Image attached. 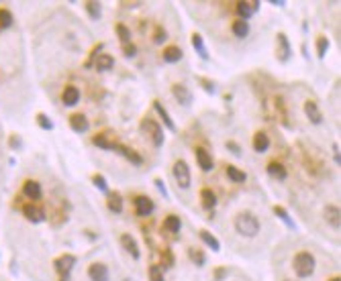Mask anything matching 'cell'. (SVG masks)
I'll return each instance as SVG.
<instances>
[{
    "mask_svg": "<svg viewBox=\"0 0 341 281\" xmlns=\"http://www.w3.org/2000/svg\"><path fill=\"white\" fill-rule=\"evenodd\" d=\"M12 25V14L6 8H0V29H8Z\"/></svg>",
    "mask_w": 341,
    "mask_h": 281,
    "instance_id": "836d02e7",
    "label": "cell"
},
{
    "mask_svg": "<svg viewBox=\"0 0 341 281\" xmlns=\"http://www.w3.org/2000/svg\"><path fill=\"white\" fill-rule=\"evenodd\" d=\"M92 182H94V186H96L98 189L109 191V187H106V184H104V178H102V176H94V178H92Z\"/></svg>",
    "mask_w": 341,
    "mask_h": 281,
    "instance_id": "ab89813d",
    "label": "cell"
},
{
    "mask_svg": "<svg viewBox=\"0 0 341 281\" xmlns=\"http://www.w3.org/2000/svg\"><path fill=\"white\" fill-rule=\"evenodd\" d=\"M70 126L74 128L76 133H86V131H88V126H90V122H88L86 114L76 112V114H72V116H70Z\"/></svg>",
    "mask_w": 341,
    "mask_h": 281,
    "instance_id": "52a82bcc",
    "label": "cell"
},
{
    "mask_svg": "<svg viewBox=\"0 0 341 281\" xmlns=\"http://www.w3.org/2000/svg\"><path fill=\"white\" fill-rule=\"evenodd\" d=\"M196 161H198V165H200L202 171H210L212 169V159L206 153V149H202V147L196 149Z\"/></svg>",
    "mask_w": 341,
    "mask_h": 281,
    "instance_id": "7402d4cb",
    "label": "cell"
},
{
    "mask_svg": "<svg viewBox=\"0 0 341 281\" xmlns=\"http://www.w3.org/2000/svg\"><path fill=\"white\" fill-rule=\"evenodd\" d=\"M121 243H123L125 251L129 253L133 259H139V247H137V241L133 239L131 234H123V236H121Z\"/></svg>",
    "mask_w": 341,
    "mask_h": 281,
    "instance_id": "2e32d148",
    "label": "cell"
},
{
    "mask_svg": "<svg viewBox=\"0 0 341 281\" xmlns=\"http://www.w3.org/2000/svg\"><path fill=\"white\" fill-rule=\"evenodd\" d=\"M233 33H235V37H247L249 35V25H247V20H241V18H237L235 23H233Z\"/></svg>",
    "mask_w": 341,
    "mask_h": 281,
    "instance_id": "83f0119b",
    "label": "cell"
},
{
    "mask_svg": "<svg viewBox=\"0 0 341 281\" xmlns=\"http://www.w3.org/2000/svg\"><path fill=\"white\" fill-rule=\"evenodd\" d=\"M106 206H109V210H111V212L121 214V212H123V198L119 196L117 191H111L109 196H106Z\"/></svg>",
    "mask_w": 341,
    "mask_h": 281,
    "instance_id": "ffe728a7",
    "label": "cell"
},
{
    "mask_svg": "<svg viewBox=\"0 0 341 281\" xmlns=\"http://www.w3.org/2000/svg\"><path fill=\"white\" fill-rule=\"evenodd\" d=\"M329 281H341V279H339V277H331Z\"/></svg>",
    "mask_w": 341,
    "mask_h": 281,
    "instance_id": "c3c4849f",
    "label": "cell"
},
{
    "mask_svg": "<svg viewBox=\"0 0 341 281\" xmlns=\"http://www.w3.org/2000/svg\"><path fill=\"white\" fill-rule=\"evenodd\" d=\"M235 10H237V14H239L241 20H247V18H251V14H253V6H251L249 2H243V0L237 4Z\"/></svg>",
    "mask_w": 341,
    "mask_h": 281,
    "instance_id": "f546056e",
    "label": "cell"
},
{
    "mask_svg": "<svg viewBox=\"0 0 341 281\" xmlns=\"http://www.w3.org/2000/svg\"><path fill=\"white\" fill-rule=\"evenodd\" d=\"M235 230L243 236H247V239H253L255 234L260 232V220L255 218V216L251 212H241L235 216Z\"/></svg>",
    "mask_w": 341,
    "mask_h": 281,
    "instance_id": "6da1fadb",
    "label": "cell"
},
{
    "mask_svg": "<svg viewBox=\"0 0 341 281\" xmlns=\"http://www.w3.org/2000/svg\"><path fill=\"white\" fill-rule=\"evenodd\" d=\"M117 35H119V39L123 41V45H125V43H129V41H131V33H129V29H127L123 23H119V25H117Z\"/></svg>",
    "mask_w": 341,
    "mask_h": 281,
    "instance_id": "e575fe53",
    "label": "cell"
},
{
    "mask_svg": "<svg viewBox=\"0 0 341 281\" xmlns=\"http://www.w3.org/2000/svg\"><path fill=\"white\" fill-rule=\"evenodd\" d=\"M164 228L168 232H172V234H178L180 228H182V220L178 218L176 214H170V216H166V220H164Z\"/></svg>",
    "mask_w": 341,
    "mask_h": 281,
    "instance_id": "44dd1931",
    "label": "cell"
},
{
    "mask_svg": "<svg viewBox=\"0 0 341 281\" xmlns=\"http://www.w3.org/2000/svg\"><path fill=\"white\" fill-rule=\"evenodd\" d=\"M94 145H98L100 149H113V145L109 143V141H106L102 135H98V137H94Z\"/></svg>",
    "mask_w": 341,
    "mask_h": 281,
    "instance_id": "f35d334b",
    "label": "cell"
},
{
    "mask_svg": "<svg viewBox=\"0 0 341 281\" xmlns=\"http://www.w3.org/2000/svg\"><path fill=\"white\" fill-rule=\"evenodd\" d=\"M327 47H329V39H327V37H319V39H317V55L321 57V59L325 57Z\"/></svg>",
    "mask_w": 341,
    "mask_h": 281,
    "instance_id": "d6a6232c",
    "label": "cell"
},
{
    "mask_svg": "<svg viewBox=\"0 0 341 281\" xmlns=\"http://www.w3.org/2000/svg\"><path fill=\"white\" fill-rule=\"evenodd\" d=\"M200 239H202V243H206V247H208L210 251H219V249H221L219 241H217L210 232H206V230H202V232H200Z\"/></svg>",
    "mask_w": 341,
    "mask_h": 281,
    "instance_id": "f1b7e54d",
    "label": "cell"
},
{
    "mask_svg": "<svg viewBox=\"0 0 341 281\" xmlns=\"http://www.w3.org/2000/svg\"><path fill=\"white\" fill-rule=\"evenodd\" d=\"M315 257L311 255V253H307V251H301L296 257H294V273L298 275V277H311L313 273H315Z\"/></svg>",
    "mask_w": 341,
    "mask_h": 281,
    "instance_id": "7a4b0ae2",
    "label": "cell"
},
{
    "mask_svg": "<svg viewBox=\"0 0 341 281\" xmlns=\"http://www.w3.org/2000/svg\"><path fill=\"white\" fill-rule=\"evenodd\" d=\"M23 193L27 198H31V200H39L41 198V186L35 180H27L23 184Z\"/></svg>",
    "mask_w": 341,
    "mask_h": 281,
    "instance_id": "9a60e30c",
    "label": "cell"
},
{
    "mask_svg": "<svg viewBox=\"0 0 341 281\" xmlns=\"http://www.w3.org/2000/svg\"><path fill=\"white\" fill-rule=\"evenodd\" d=\"M174 180H176V184L182 187V189H188L190 187V184H192V176H190V167H188V163L184 161V159H178L176 163H174Z\"/></svg>",
    "mask_w": 341,
    "mask_h": 281,
    "instance_id": "277c9868",
    "label": "cell"
},
{
    "mask_svg": "<svg viewBox=\"0 0 341 281\" xmlns=\"http://www.w3.org/2000/svg\"><path fill=\"white\" fill-rule=\"evenodd\" d=\"M278 45H280V53H278V59L280 61H286L290 57V41L286 39V35H278Z\"/></svg>",
    "mask_w": 341,
    "mask_h": 281,
    "instance_id": "cb8c5ba5",
    "label": "cell"
},
{
    "mask_svg": "<svg viewBox=\"0 0 341 281\" xmlns=\"http://www.w3.org/2000/svg\"><path fill=\"white\" fill-rule=\"evenodd\" d=\"M37 122H39L41 126H45L47 131H51V128H53V122H51V120H49L45 114H39V116H37Z\"/></svg>",
    "mask_w": 341,
    "mask_h": 281,
    "instance_id": "74e56055",
    "label": "cell"
},
{
    "mask_svg": "<svg viewBox=\"0 0 341 281\" xmlns=\"http://www.w3.org/2000/svg\"><path fill=\"white\" fill-rule=\"evenodd\" d=\"M215 275H217V279H223V277H225V269H217Z\"/></svg>",
    "mask_w": 341,
    "mask_h": 281,
    "instance_id": "7dc6e473",
    "label": "cell"
},
{
    "mask_svg": "<svg viewBox=\"0 0 341 281\" xmlns=\"http://www.w3.org/2000/svg\"><path fill=\"white\" fill-rule=\"evenodd\" d=\"M200 202H202V208L212 210V208L217 206V196H215V191H210V189H202V193H200Z\"/></svg>",
    "mask_w": 341,
    "mask_h": 281,
    "instance_id": "603a6c76",
    "label": "cell"
},
{
    "mask_svg": "<svg viewBox=\"0 0 341 281\" xmlns=\"http://www.w3.org/2000/svg\"><path fill=\"white\" fill-rule=\"evenodd\" d=\"M266 171L272 176V178H276V180H286V176H288V171H286V167L280 163V161H270L268 163V167H266Z\"/></svg>",
    "mask_w": 341,
    "mask_h": 281,
    "instance_id": "7c38bea8",
    "label": "cell"
},
{
    "mask_svg": "<svg viewBox=\"0 0 341 281\" xmlns=\"http://www.w3.org/2000/svg\"><path fill=\"white\" fill-rule=\"evenodd\" d=\"M86 10H88V14L92 18H100L102 16V6H100V2H96V0H88V2H86Z\"/></svg>",
    "mask_w": 341,
    "mask_h": 281,
    "instance_id": "4dcf8cb0",
    "label": "cell"
},
{
    "mask_svg": "<svg viewBox=\"0 0 341 281\" xmlns=\"http://www.w3.org/2000/svg\"><path fill=\"white\" fill-rule=\"evenodd\" d=\"M192 45H194L196 53H198L202 59H208V53L204 51V43H202V37H200V35H192Z\"/></svg>",
    "mask_w": 341,
    "mask_h": 281,
    "instance_id": "1f68e13d",
    "label": "cell"
},
{
    "mask_svg": "<svg viewBox=\"0 0 341 281\" xmlns=\"http://www.w3.org/2000/svg\"><path fill=\"white\" fill-rule=\"evenodd\" d=\"M323 214H325V220L329 222V226H331V228H337V230H339V226H341V218H339V208H337V206H327Z\"/></svg>",
    "mask_w": 341,
    "mask_h": 281,
    "instance_id": "e0dca14e",
    "label": "cell"
},
{
    "mask_svg": "<svg viewBox=\"0 0 341 281\" xmlns=\"http://www.w3.org/2000/svg\"><path fill=\"white\" fill-rule=\"evenodd\" d=\"M202 86H204V90H208V92H215V88H212V84H208L206 80L202 82Z\"/></svg>",
    "mask_w": 341,
    "mask_h": 281,
    "instance_id": "bcb514c9",
    "label": "cell"
},
{
    "mask_svg": "<svg viewBox=\"0 0 341 281\" xmlns=\"http://www.w3.org/2000/svg\"><path fill=\"white\" fill-rule=\"evenodd\" d=\"M274 212H276V214H278V216H280V218H282V220H284V222H286V224H288L290 228H296V226H294V222H292V220L288 218V214H286V212H284V210H282L280 206H276V208H274Z\"/></svg>",
    "mask_w": 341,
    "mask_h": 281,
    "instance_id": "8d00e7d4",
    "label": "cell"
},
{
    "mask_svg": "<svg viewBox=\"0 0 341 281\" xmlns=\"http://www.w3.org/2000/svg\"><path fill=\"white\" fill-rule=\"evenodd\" d=\"M227 178H229L231 182H235V184H243L247 176H245V171L237 169L235 165H229V167H227Z\"/></svg>",
    "mask_w": 341,
    "mask_h": 281,
    "instance_id": "d4e9b609",
    "label": "cell"
},
{
    "mask_svg": "<svg viewBox=\"0 0 341 281\" xmlns=\"http://www.w3.org/2000/svg\"><path fill=\"white\" fill-rule=\"evenodd\" d=\"M154 41H156V43H164V41H166V31H164V29H156Z\"/></svg>",
    "mask_w": 341,
    "mask_h": 281,
    "instance_id": "60d3db41",
    "label": "cell"
},
{
    "mask_svg": "<svg viewBox=\"0 0 341 281\" xmlns=\"http://www.w3.org/2000/svg\"><path fill=\"white\" fill-rule=\"evenodd\" d=\"M94 66H96L98 72H111L113 66H115V57L109 55V53H100L96 57V61H94Z\"/></svg>",
    "mask_w": 341,
    "mask_h": 281,
    "instance_id": "5bb4252c",
    "label": "cell"
},
{
    "mask_svg": "<svg viewBox=\"0 0 341 281\" xmlns=\"http://www.w3.org/2000/svg\"><path fill=\"white\" fill-rule=\"evenodd\" d=\"M123 51H125L127 55H129V57H133V55H135V47L131 45V43H127V45H125V49H123Z\"/></svg>",
    "mask_w": 341,
    "mask_h": 281,
    "instance_id": "7bdbcfd3",
    "label": "cell"
},
{
    "mask_svg": "<svg viewBox=\"0 0 341 281\" xmlns=\"http://www.w3.org/2000/svg\"><path fill=\"white\" fill-rule=\"evenodd\" d=\"M172 94H174V98H176L182 106H188L190 102H192V94H190V92H188V88H184L182 84L172 86Z\"/></svg>",
    "mask_w": 341,
    "mask_h": 281,
    "instance_id": "30bf717a",
    "label": "cell"
},
{
    "mask_svg": "<svg viewBox=\"0 0 341 281\" xmlns=\"http://www.w3.org/2000/svg\"><path fill=\"white\" fill-rule=\"evenodd\" d=\"M227 147H229V149H231V151H233V153H235V155H241V149H239V147H237L235 143H227Z\"/></svg>",
    "mask_w": 341,
    "mask_h": 281,
    "instance_id": "f6af8a7d",
    "label": "cell"
},
{
    "mask_svg": "<svg viewBox=\"0 0 341 281\" xmlns=\"http://www.w3.org/2000/svg\"><path fill=\"white\" fill-rule=\"evenodd\" d=\"M80 100V90L76 88V86H66V90H63L61 94V102L66 106H76Z\"/></svg>",
    "mask_w": 341,
    "mask_h": 281,
    "instance_id": "8fae6325",
    "label": "cell"
},
{
    "mask_svg": "<svg viewBox=\"0 0 341 281\" xmlns=\"http://www.w3.org/2000/svg\"><path fill=\"white\" fill-rule=\"evenodd\" d=\"M333 157H335V163H341V155H339V145H333Z\"/></svg>",
    "mask_w": 341,
    "mask_h": 281,
    "instance_id": "ee69618b",
    "label": "cell"
},
{
    "mask_svg": "<svg viewBox=\"0 0 341 281\" xmlns=\"http://www.w3.org/2000/svg\"><path fill=\"white\" fill-rule=\"evenodd\" d=\"M251 143H253V151H258V153H266L268 147H270V137L264 131H260V133L253 135V141Z\"/></svg>",
    "mask_w": 341,
    "mask_h": 281,
    "instance_id": "4fadbf2b",
    "label": "cell"
},
{
    "mask_svg": "<svg viewBox=\"0 0 341 281\" xmlns=\"http://www.w3.org/2000/svg\"><path fill=\"white\" fill-rule=\"evenodd\" d=\"M88 277L92 281H111V275H109V269L102 263H92L88 267Z\"/></svg>",
    "mask_w": 341,
    "mask_h": 281,
    "instance_id": "8992f818",
    "label": "cell"
},
{
    "mask_svg": "<svg viewBox=\"0 0 341 281\" xmlns=\"http://www.w3.org/2000/svg\"><path fill=\"white\" fill-rule=\"evenodd\" d=\"M190 257H194V259H196V261H194L196 265H202V263H204V259H202V255H200L198 251H190Z\"/></svg>",
    "mask_w": 341,
    "mask_h": 281,
    "instance_id": "b9f144b4",
    "label": "cell"
},
{
    "mask_svg": "<svg viewBox=\"0 0 341 281\" xmlns=\"http://www.w3.org/2000/svg\"><path fill=\"white\" fill-rule=\"evenodd\" d=\"M154 108L158 110V114L162 116V120L166 122V126H168V128H172V131H176V124H174V120H172V118H170V114H168L166 108L162 106V102H154Z\"/></svg>",
    "mask_w": 341,
    "mask_h": 281,
    "instance_id": "4316f807",
    "label": "cell"
},
{
    "mask_svg": "<svg viewBox=\"0 0 341 281\" xmlns=\"http://www.w3.org/2000/svg\"><path fill=\"white\" fill-rule=\"evenodd\" d=\"M133 204H135V212H137L139 216H147V214L154 212V202L149 200L147 196H137V198L133 200Z\"/></svg>",
    "mask_w": 341,
    "mask_h": 281,
    "instance_id": "ba28073f",
    "label": "cell"
},
{
    "mask_svg": "<svg viewBox=\"0 0 341 281\" xmlns=\"http://www.w3.org/2000/svg\"><path fill=\"white\" fill-rule=\"evenodd\" d=\"M149 279L152 281H164V275H162V269L160 267H149Z\"/></svg>",
    "mask_w": 341,
    "mask_h": 281,
    "instance_id": "d590c367",
    "label": "cell"
},
{
    "mask_svg": "<svg viewBox=\"0 0 341 281\" xmlns=\"http://www.w3.org/2000/svg\"><path fill=\"white\" fill-rule=\"evenodd\" d=\"M141 131L152 139V143L156 145V147H162L164 145V131H162V126L154 120V118H143L141 120Z\"/></svg>",
    "mask_w": 341,
    "mask_h": 281,
    "instance_id": "3957f363",
    "label": "cell"
},
{
    "mask_svg": "<svg viewBox=\"0 0 341 281\" xmlns=\"http://www.w3.org/2000/svg\"><path fill=\"white\" fill-rule=\"evenodd\" d=\"M164 59H166L168 63L180 61V59H182V49H180V47H176V45L166 47V49H164Z\"/></svg>",
    "mask_w": 341,
    "mask_h": 281,
    "instance_id": "484cf974",
    "label": "cell"
},
{
    "mask_svg": "<svg viewBox=\"0 0 341 281\" xmlns=\"http://www.w3.org/2000/svg\"><path fill=\"white\" fill-rule=\"evenodd\" d=\"M113 149H117L121 155H125L127 159H129L133 165H141L143 163V159H141V155L139 153H135L133 149H129V147H123V145H113Z\"/></svg>",
    "mask_w": 341,
    "mask_h": 281,
    "instance_id": "ac0fdd59",
    "label": "cell"
},
{
    "mask_svg": "<svg viewBox=\"0 0 341 281\" xmlns=\"http://www.w3.org/2000/svg\"><path fill=\"white\" fill-rule=\"evenodd\" d=\"M305 114H307V118H309L313 124H321V122H323V114H321L319 106H317L313 100L305 102Z\"/></svg>",
    "mask_w": 341,
    "mask_h": 281,
    "instance_id": "9c48e42d",
    "label": "cell"
},
{
    "mask_svg": "<svg viewBox=\"0 0 341 281\" xmlns=\"http://www.w3.org/2000/svg\"><path fill=\"white\" fill-rule=\"evenodd\" d=\"M23 214H25V218L29 220V222H41L45 218V212L41 210V208H37V206H27L25 210H23Z\"/></svg>",
    "mask_w": 341,
    "mask_h": 281,
    "instance_id": "d6986e66",
    "label": "cell"
},
{
    "mask_svg": "<svg viewBox=\"0 0 341 281\" xmlns=\"http://www.w3.org/2000/svg\"><path fill=\"white\" fill-rule=\"evenodd\" d=\"M286 281H288V279H286Z\"/></svg>",
    "mask_w": 341,
    "mask_h": 281,
    "instance_id": "681fc988",
    "label": "cell"
},
{
    "mask_svg": "<svg viewBox=\"0 0 341 281\" xmlns=\"http://www.w3.org/2000/svg\"><path fill=\"white\" fill-rule=\"evenodd\" d=\"M74 265H76V257H72V255H61V257L55 259V271L63 279H68V275L74 269Z\"/></svg>",
    "mask_w": 341,
    "mask_h": 281,
    "instance_id": "5b68a950",
    "label": "cell"
}]
</instances>
